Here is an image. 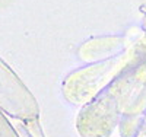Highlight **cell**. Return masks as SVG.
Returning a JSON list of instances; mask_svg holds the SVG:
<instances>
[{
    "mask_svg": "<svg viewBox=\"0 0 146 137\" xmlns=\"http://www.w3.org/2000/svg\"><path fill=\"white\" fill-rule=\"evenodd\" d=\"M139 137H146V126H145V128H143V131L139 134Z\"/></svg>",
    "mask_w": 146,
    "mask_h": 137,
    "instance_id": "cell-1",
    "label": "cell"
}]
</instances>
